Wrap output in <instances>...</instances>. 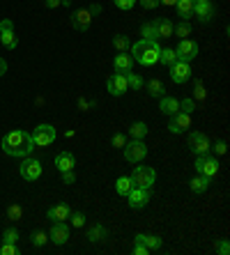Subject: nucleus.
Instances as JSON below:
<instances>
[{
    "label": "nucleus",
    "mask_w": 230,
    "mask_h": 255,
    "mask_svg": "<svg viewBox=\"0 0 230 255\" xmlns=\"http://www.w3.org/2000/svg\"><path fill=\"white\" fill-rule=\"evenodd\" d=\"M35 142H32V136L28 131L23 129H16V131H9L5 138H2V152L9 156H16V159H23L32 152Z\"/></svg>",
    "instance_id": "obj_1"
},
{
    "label": "nucleus",
    "mask_w": 230,
    "mask_h": 255,
    "mask_svg": "<svg viewBox=\"0 0 230 255\" xmlns=\"http://www.w3.org/2000/svg\"><path fill=\"white\" fill-rule=\"evenodd\" d=\"M159 42H154V39H141V42L131 44V58H134V62H138V65L143 67H152L159 62Z\"/></svg>",
    "instance_id": "obj_2"
},
{
    "label": "nucleus",
    "mask_w": 230,
    "mask_h": 255,
    "mask_svg": "<svg viewBox=\"0 0 230 255\" xmlns=\"http://www.w3.org/2000/svg\"><path fill=\"white\" fill-rule=\"evenodd\" d=\"M129 177H131V182H134V186L152 189L154 179H157V172H154V168H150V166H136Z\"/></svg>",
    "instance_id": "obj_3"
},
{
    "label": "nucleus",
    "mask_w": 230,
    "mask_h": 255,
    "mask_svg": "<svg viewBox=\"0 0 230 255\" xmlns=\"http://www.w3.org/2000/svg\"><path fill=\"white\" fill-rule=\"evenodd\" d=\"M124 159L129 161V163H141L145 156H148V145L143 140H138V138H134L131 142H127L124 145Z\"/></svg>",
    "instance_id": "obj_4"
},
{
    "label": "nucleus",
    "mask_w": 230,
    "mask_h": 255,
    "mask_svg": "<svg viewBox=\"0 0 230 255\" xmlns=\"http://www.w3.org/2000/svg\"><path fill=\"white\" fill-rule=\"evenodd\" d=\"M32 136V142H35L37 147H48L51 142L55 140V127L53 125H39V127H35V131L30 133Z\"/></svg>",
    "instance_id": "obj_5"
},
{
    "label": "nucleus",
    "mask_w": 230,
    "mask_h": 255,
    "mask_svg": "<svg viewBox=\"0 0 230 255\" xmlns=\"http://www.w3.org/2000/svg\"><path fill=\"white\" fill-rule=\"evenodd\" d=\"M18 172H21V177H23L25 182H35V179L41 177V161L23 156L21 166H18Z\"/></svg>",
    "instance_id": "obj_6"
},
{
    "label": "nucleus",
    "mask_w": 230,
    "mask_h": 255,
    "mask_svg": "<svg viewBox=\"0 0 230 255\" xmlns=\"http://www.w3.org/2000/svg\"><path fill=\"white\" fill-rule=\"evenodd\" d=\"M0 42H2L5 48H9V51H14V48L18 46V37H16V32H14V23L9 18H2V21H0Z\"/></svg>",
    "instance_id": "obj_7"
},
{
    "label": "nucleus",
    "mask_w": 230,
    "mask_h": 255,
    "mask_svg": "<svg viewBox=\"0 0 230 255\" xmlns=\"http://www.w3.org/2000/svg\"><path fill=\"white\" fill-rule=\"evenodd\" d=\"M196 172H201V175H207V177H214L219 172V161L210 154H201L196 156V163H194Z\"/></svg>",
    "instance_id": "obj_8"
},
{
    "label": "nucleus",
    "mask_w": 230,
    "mask_h": 255,
    "mask_svg": "<svg viewBox=\"0 0 230 255\" xmlns=\"http://www.w3.org/2000/svg\"><path fill=\"white\" fill-rule=\"evenodd\" d=\"M175 55L182 62H191V60L198 58V44L194 39H180V44L175 48Z\"/></svg>",
    "instance_id": "obj_9"
},
{
    "label": "nucleus",
    "mask_w": 230,
    "mask_h": 255,
    "mask_svg": "<svg viewBox=\"0 0 230 255\" xmlns=\"http://www.w3.org/2000/svg\"><path fill=\"white\" fill-rule=\"evenodd\" d=\"M210 145H212V142H210V138H207L203 131H191L189 133V147L196 156L207 154V152H210Z\"/></svg>",
    "instance_id": "obj_10"
},
{
    "label": "nucleus",
    "mask_w": 230,
    "mask_h": 255,
    "mask_svg": "<svg viewBox=\"0 0 230 255\" xmlns=\"http://www.w3.org/2000/svg\"><path fill=\"white\" fill-rule=\"evenodd\" d=\"M92 25V12L88 7H81L76 12H71V28L78 30V32H85V30Z\"/></svg>",
    "instance_id": "obj_11"
},
{
    "label": "nucleus",
    "mask_w": 230,
    "mask_h": 255,
    "mask_svg": "<svg viewBox=\"0 0 230 255\" xmlns=\"http://www.w3.org/2000/svg\"><path fill=\"white\" fill-rule=\"evenodd\" d=\"M171 78H173V83H177V85H182V83H187L191 78V67H189V62H182V60H175L171 67Z\"/></svg>",
    "instance_id": "obj_12"
},
{
    "label": "nucleus",
    "mask_w": 230,
    "mask_h": 255,
    "mask_svg": "<svg viewBox=\"0 0 230 255\" xmlns=\"http://www.w3.org/2000/svg\"><path fill=\"white\" fill-rule=\"evenodd\" d=\"M127 200H129L131 209H143L148 207L150 202V189H141V186H134V189L127 193Z\"/></svg>",
    "instance_id": "obj_13"
},
{
    "label": "nucleus",
    "mask_w": 230,
    "mask_h": 255,
    "mask_svg": "<svg viewBox=\"0 0 230 255\" xmlns=\"http://www.w3.org/2000/svg\"><path fill=\"white\" fill-rule=\"evenodd\" d=\"M48 239H51L55 246H62V244H67V242H69V226H67L65 221H53Z\"/></svg>",
    "instance_id": "obj_14"
},
{
    "label": "nucleus",
    "mask_w": 230,
    "mask_h": 255,
    "mask_svg": "<svg viewBox=\"0 0 230 255\" xmlns=\"http://www.w3.org/2000/svg\"><path fill=\"white\" fill-rule=\"evenodd\" d=\"M214 14H217V9H214L212 0H201V2L194 5V16H198L201 23H210L214 18Z\"/></svg>",
    "instance_id": "obj_15"
},
{
    "label": "nucleus",
    "mask_w": 230,
    "mask_h": 255,
    "mask_svg": "<svg viewBox=\"0 0 230 255\" xmlns=\"http://www.w3.org/2000/svg\"><path fill=\"white\" fill-rule=\"evenodd\" d=\"M191 127V115L189 113H182V111H177L175 115H171V122H168V131L171 133H182Z\"/></svg>",
    "instance_id": "obj_16"
},
{
    "label": "nucleus",
    "mask_w": 230,
    "mask_h": 255,
    "mask_svg": "<svg viewBox=\"0 0 230 255\" xmlns=\"http://www.w3.org/2000/svg\"><path fill=\"white\" fill-rule=\"evenodd\" d=\"M106 88H108V92H111L113 97H122L124 92L129 90V85H127L124 74H113V76L106 81Z\"/></svg>",
    "instance_id": "obj_17"
},
{
    "label": "nucleus",
    "mask_w": 230,
    "mask_h": 255,
    "mask_svg": "<svg viewBox=\"0 0 230 255\" xmlns=\"http://www.w3.org/2000/svg\"><path fill=\"white\" fill-rule=\"evenodd\" d=\"M113 67H115V74H129L131 67H134V58H131V53H127V51L118 53V55H115Z\"/></svg>",
    "instance_id": "obj_18"
},
{
    "label": "nucleus",
    "mask_w": 230,
    "mask_h": 255,
    "mask_svg": "<svg viewBox=\"0 0 230 255\" xmlns=\"http://www.w3.org/2000/svg\"><path fill=\"white\" fill-rule=\"evenodd\" d=\"M152 25H154V30H157V37L159 39H171L173 37V21L171 18H157V21H152Z\"/></svg>",
    "instance_id": "obj_19"
},
{
    "label": "nucleus",
    "mask_w": 230,
    "mask_h": 255,
    "mask_svg": "<svg viewBox=\"0 0 230 255\" xmlns=\"http://www.w3.org/2000/svg\"><path fill=\"white\" fill-rule=\"evenodd\" d=\"M55 168H58L60 172L65 170H74V166H76V159H74V154L71 152H60L58 156H55Z\"/></svg>",
    "instance_id": "obj_20"
},
{
    "label": "nucleus",
    "mask_w": 230,
    "mask_h": 255,
    "mask_svg": "<svg viewBox=\"0 0 230 255\" xmlns=\"http://www.w3.org/2000/svg\"><path fill=\"white\" fill-rule=\"evenodd\" d=\"M69 214H71L69 207L60 202V205H53V207L46 209V219L48 221H67V219H69Z\"/></svg>",
    "instance_id": "obj_21"
},
{
    "label": "nucleus",
    "mask_w": 230,
    "mask_h": 255,
    "mask_svg": "<svg viewBox=\"0 0 230 255\" xmlns=\"http://www.w3.org/2000/svg\"><path fill=\"white\" fill-rule=\"evenodd\" d=\"M194 0H177L175 2V9H177V16L182 18V21H189L194 16Z\"/></svg>",
    "instance_id": "obj_22"
},
{
    "label": "nucleus",
    "mask_w": 230,
    "mask_h": 255,
    "mask_svg": "<svg viewBox=\"0 0 230 255\" xmlns=\"http://www.w3.org/2000/svg\"><path fill=\"white\" fill-rule=\"evenodd\" d=\"M210 184H212V177L201 175V172H198V175H196V177L189 182V186H191V191H194V193H205V191L210 189Z\"/></svg>",
    "instance_id": "obj_23"
},
{
    "label": "nucleus",
    "mask_w": 230,
    "mask_h": 255,
    "mask_svg": "<svg viewBox=\"0 0 230 255\" xmlns=\"http://www.w3.org/2000/svg\"><path fill=\"white\" fill-rule=\"evenodd\" d=\"M159 111L164 115H168V118H171V115H175L177 111H180V101L177 99H173V97H161V104H159Z\"/></svg>",
    "instance_id": "obj_24"
},
{
    "label": "nucleus",
    "mask_w": 230,
    "mask_h": 255,
    "mask_svg": "<svg viewBox=\"0 0 230 255\" xmlns=\"http://www.w3.org/2000/svg\"><path fill=\"white\" fill-rule=\"evenodd\" d=\"M134 242H136V244H145L150 253H152V251H159V249H161V239L154 237V235H136Z\"/></svg>",
    "instance_id": "obj_25"
},
{
    "label": "nucleus",
    "mask_w": 230,
    "mask_h": 255,
    "mask_svg": "<svg viewBox=\"0 0 230 255\" xmlns=\"http://www.w3.org/2000/svg\"><path fill=\"white\" fill-rule=\"evenodd\" d=\"M145 90H148L150 97H157V99H161L166 95V85L161 83L159 78H150L148 83H145Z\"/></svg>",
    "instance_id": "obj_26"
},
{
    "label": "nucleus",
    "mask_w": 230,
    "mask_h": 255,
    "mask_svg": "<svg viewBox=\"0 0 230 255\" xmlns=\"http://www.w3.org/2000/svg\"><path fill=\"white\" fill-rule=\"evenodd\" d=\"M88 239L90 242H95V244H99V242H104V239H108V228H104V226H92L90 228V235H88Z\"/></svg>",
    "instance_id": "obj_27"
},
{
    "label": "nucleus",
    "mask_w": 230,
    "mask_h": 255,
    "mask_svg": "<svg viewBox=\"0 0 230 255\" xmlns=\"http://www.w3.org/2000/svg\"><path fill=\"white\" fill-rule=\"evenodd\" d=\"M134 189V182H131V177H120L118 182H115V191H118V196L127 198V193Z\"/></svg>",
    "instance_id": "obj_28"
},
{
    "label": "nucleus",
    "mask_w": 230,
    "mask_h": 255,
    "mask_svg": "<svg viewBox=\"0 0 230 255\" xmlns=\"http://www.w3.org/2000/svg\"><path fill=\"white\" fill-rule=\"evenodd\" d=\"M129 136L143 140V138L148 136V125H145V122H134V125L129 127Z\"/></svg>",
    "instance_id": "obj_29"
},
{
    "label": "nucleus",
    "mask_w": 230,
    "mask_h": 255,
    "mask_svg": "<svg viewBox=\"0 0 230 255\" xmlns=\"http://www.w3.org/2000/svg\"><path fill=\"white\" fill-rule=\"evenodd\" d=\"M30 242H32V246H35V249H41V246H46V244H48V232L35 230L32 235H30Z\"/></svg>",
    "instance_id": "obj_30"
},
{
    "label": "nucleus",
    "mask_w": 230,
    "mask_h": 255,
    "mask_svg": "<svg viewBox=\"0 0 230 255\" xmlns=\"http://www.w3.org/2000/svg\"><path fill=\"white\" fill-rule=\"evenodd\" d=\"M191 23L189 21H180V25H175L173 28V35H177V37H182V39H189V35H191Z\"/></svg>",
    "instance_id": "obj_31"
},
{
    "label": "nucleus",
    "mask_w": 230,
    "mask_h": 255,
    "mask_svg": "<svg viewBox=\"0 0 230 255\" xmlns=\"http://www.w3.org/2000/svg\"><path fill=\"white\" fill-rule=\"evenodd\" d=\"M175 60H177L175 48H161V51H159V62H161V65H168V67H171Z\"/></svg>",
    "instance_id": "obj_32"
},
{
    "label": "nucleus",
    "mask_w": 230,
    "mask_h": 255,
    "mask_svg": "<svg viewBox=\"0 0 230 255\" xmlns=\"http://www.w3.org/2000/svg\"><path fill=\"white\" fill-rule=\"evenodd\" d=\"M7 219L14 221V223H16V221H21V219H23V207H21L18 202L9 205V207H7Z\"/></svg>",
    "instance_id": "obj_33"
},
{
    "label": "nucleus",
    "mask_w": 230,
    "mask_h": 255,
    "mask_svg": "<svg viewBox=\"0 0 230 255\" xmlns=\"http://www.w3.org/2000/svg\"><path fill=\"white\" fill-rule=\"evenodd\" d=\"M113 46L118 48V53H122V51H129V48H131L129 37H124V35H115V37H113Z\"/></svg>",
    "instance_id": "obj_34"
},
{
    "label": "nucleus",
    "mask_w": 230,
    "mask_h": 255,
    "mask_svg": "<svg viewBox=\"0 0 230 255\" xmlns=\"http://www.w3.org/2000/svg\"><path fill=\"white\" fill-rule=\"evenodd\" d=\"M141 39H154V42H159V37H157V30H154L152 23H143V25H141Z\"/></svg>",
    "instance_id": "obj_35"
},
{
    "label": "nucleus",
    "mask_w": 230,
    "mask_h": 255,
    "mask_svg": "<svg viewBox=\"0 0 230 255\" xmlns=\"http://www.w3.org/2000/svg\"><path fill=\"white\" fill-rule=\"evenodd\" d=\"M124 78H127V85H129V90H141L143 88V78L138 76V74H134V71L124 74Z\"/></svg>",
    "instance_id": "obj_36"
},
{
    "label": "nucleus",
    "mask_w": 230,
    "mask_h": 255,
    "mask_svg": "<svg viewBox=\"0 0 230 255\" xmlns=\"http://www.w3.org/2000/svg\"><path fill=\"white\" fill-rule=\"evenodd\" d=\"M207 99V92H205V85H203V81L198 78L194 83V101H205Z\"/></svg>",
    "instance_id": "obj_37"
},
{
    "label": "nucleus",
    "mask_w": 230,
    "mask_h": 255,
    "mask_svg": "<svg viewBox=\"0 0 230 255\" xmlns=\"http://www.w3.org/2000/svg\"><path fill=\"white\" fill-rule=\"evenodd\" d=\"M21 251H18L16 244H9V242H2V246H0V255H18Z\"/></svg>",
    "instance_id": "obj_38"
},
{
    "label": "nucleus",
    "mask_w": 230,
    "mask_h": 255,
    "mask_svg": "<svg viewBox=\"0 0 230 255\" xmlns=\"http://www.w3.org/2000/svg\"><path fill=\"white\" fill-rule=\"evenodd\" d=\"M2 242H9V244H16L18 242V230L16 228H7L5 232H2Z\"/></svg>",
    "instance_id": "obj_39"
},
{
    "label": "nucleus",
    "mask_w": 230,
    "mask_h": 255,
    "mask_svg": "<svg viewBox=\"0 0 230 255\" xmlns=\"http://www.w3.org/2000/svg\"><path fill=\"white\" fill-rule=\"evenodd\" d=\"M69 219H71V226H74V228H83V226H85V214H81V212H71Z\"/></svg>",
    "instance_id": "obj_40"
},
{
    "label": "nucleus",
    "mask_w": 230,
    "mask_h": 255,
    "mask_svg": "<svg viewBox=\"0 0 230 255\" xmlns=\"http://www.w3.org/2000/svg\"><path fill=\"white\" fill-rule=\"evenodd\" d=\"M180 111H182V113H194L196 111V101L194 99H182L180 101Z\"/></svg>",
    "instance_id": "obj_41"
},
{
    "label": "nucleus",
    "mask_w": 230,
    "mask_h": 255,
    "mask_svg": "<svg viewBox=\"0 0 230 255\" xmlns=\"http://www.w3.org/2000/svg\"><path fill=\"white\" fill-rule=\"evenodd\" d=\"M111 145H113L115 149H122L124 145H127V138H124V133H113Z\"/></svg>",
    "instance_id": "obj_42"
},
{
    "label": "nucleus",
    "mask_w": 230,
    "mask_h": 255,
    "mask_svg": "<svg viewBox=\"0 0 230 255\" xmlns=\"http://www.w3.org/2000/svg\"><path fill=\"white\" fill-rule=\"evenodd\" d=\"M210 149H212L217 156H224L226 152H228V147H226V142L224 140H219V142H214V145H210Z\"/></svg>",
    "instance_id": "obj_43"
},
{
    "label": "nucleus",
    "mask_w": 230,
    "mask_h": 255,
    "mask_svg": "<svg viewBox=\"0 0 230 255\" xmlns=\"http://www.w3.org/2000/svg\"><path fill=\"white\" fill-rule=\"evenodd\" d=\"M113 2H115V7H118V9H124V12H129V9L136 5V2H138V0H113Z\"/></svg>",
    "instance_id": "obj_44"
},
{
    "label": "nucleus",
    "mask_w": 230,
    "mask_h": 255,
    "mask_svg": "<svg viewBox=\"0 0 230 255\" xmlns=\"http://www.w3.org/2000/svg\"><path fill=\"white\" fill-rule=\"evenodd\" d=\"M44 5H46L48 9H55V7H69V2H67V0H44Z\"/></svg>",
    "instance_id": "obj_45"
},
{
    "label": "nucleus",
    "mask_w": 230,
    "mask_h": 255,
    "mask_svg": "<svg viewBox=\"0 0 230 255\" xmlns=\"http://www.w3.org/2000/svg\"><path fill=\"white\" fill-rule=\"evenodd\" d=\"M62 182H65V184H74V182H76L74 170H65V172H62Z\"/></svg>",
    "instance_id": "obj_46"
},
{
    "label": "nucleus",
    "mask_w": 230,
    "mask_h": 255,
    "mask_svg": "<svg viewBox=\"0 0 230 255\" xmlns=\"http://www.w3.org/2000/svg\"><path fill=\"white\" fill-rule=\"evenodd\" d=\"M143 5V9H157L159 7V0H138Z\"/></svg>",
    "instance_id": "obj_47"
},
{
    "label": "nucleus",
    "mask_w": 230,
    "mask_h": 255,
    "mask_svg": "<svg viewBox=\"0 0 230 255\" xmlns=\"http://www.w3.org/2000/svg\"><path fill=\"white\" fill-rule=\"evenodd\" d=\"M134 253L136 255H148L150 251H148V246H145V244H136V246H134Z\"/></svg>",
    "instance_id": "obj_48"
},
{
    "label": "nucleus",
    "mask_w": 230,
    "mask_h": 255,
    "mask_svg": "<svg viewBox=\"0 0 230 255\" xmlns=\"http://www.w3.org/2000/svg\"><path fill=\"white\" fill-rule=\"evenodd\" d=\"M78 106H81L83 111H90V108L95 106V101H85V99H78Z\"/></svg>",
    "instance_id": "obj_49"
},
{
    "label": "nucleus",
    "mask_w": 230,
    "mask_h": 255,
    "mask_svg": "<svg viewBox=\"0 0 230 255\" xmlns=\"http://www.w3.org/2000/svg\"><path fill=\"white\" fill-rule=\"evenodd\" d=\"M217 251H219L221 255H228V251H230V249H228V242H221V244H219V249H217Z\"/></svg>",
    "instance_id": "obj_50"
},
{
    "label": "nucleus",
    "mask_w": 230,
    "mask_h": 255,
    "mask_svg": "<svg viewBox=\"0 0 230 255\" xmlns=\"http://www.w3.org/2000/svg\"><path fill=\"white\" fill-rule=\"evenodd\" d=\"M88 9L92 12V16H95V14H99V12H101V5H97V2H95V5H90Z\"/></svg>",
    "instance_id": "obj_51"
},
{
    "label": "nucleus",
    "mask_w": 230,
    "mask_h": 255,
    "mask_svg": "<svg viewBox=\"0 0 230 255\" xmlns=\"http://www.w3.org/2000/svg\"><path fill=\"white\" fill-rule=\"evenodd\" d=\"M2 74H7V62L0 58V76H2Z\"/></svg>",
    "instance_id": "obj_52"
},
{
    "label": "nucleus",
    "mask_w": 230,
    "mask_h": 255,
    "mask_svg": "<svg viewBox=\"0 0 230 255\" xmlns=\"http://www.w3.org/2000/svg\"><path fill=\"white\" fill-rule=\"evenodd\" d=\"M177 0H159V5H166V7H175Z\"/></svg>",
    "instance_id": "obj_53"
},
{
    "label": "nucleus",
    "mask_w": 230,
    "mask_h": 255,
    "mask_svg": "<svg viewBox=\"0 0 230 255\" xmlns=\"http://www.w3.org/2000/svg\"><path fill=\"white\" fill-rule=\"evenodd\" d=\"M194 2H201V0H194Z\"/></svg>",
    "instance_id": "obj_54"
},
{
    "label": "nucleus",
    "mask_w": 230,
    "mask_h": 255,
    "mask_svg": "<svg viewBox=\"0 0 230 255\" xmlns=\"http://www.w3.org/2000/svg\"><path fill=\"white\" fill-rule=\"evenodd\" d=\"M67 2H71V0H67Z\"/></svg>",
    "instance_id": "obj_55"
}]
</instances>
